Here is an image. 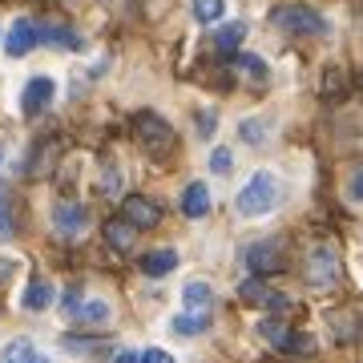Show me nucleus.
Returning <instances> with one entry per match:
<instances>
[{
    "instance_id": "obj_15",
    "label": "nucleus",
    "mask_w": 363,
    "mask_h": 363,
    "mask_svg": "<svg viewBox=\"0 0 363 363\" xmlns=\"http://www.w3.org/2000/svg\"><path fill=\"white\" fill-rule=\"evenodd\" d=\"M331 327H335L339 343H359V339H363V315H355V311L331 315Z\"/></svg>"
},
{
    "instance_id": "obj_22",
    "label": "nucleus",
    "mask_w": 363,
    "mask_h": 363,
    "mask_svg": "<svg viewBox=\"0 0 363 363\" xmlns=\"http://www.w3.org/2000/svg\"><path fill=\"white\" fill-rule=\"evenodd\" d=\"M259 335L267 339L271 347L286 351V343H291V327H286L283 319H262V323H259Z\"/></svg>"
},
{
    "instance_id": "obj_14",
    "label": "nucleus",
    "mask_w": 363,
    "mask_h": 363,
    "mask_svg": "<svg viewBox=\"0 0 363 363\" xmlns=\"http://www.w3.org/2000/svg\"><path fill=\"white\" fill-rule=\"evenodd\" d=\"M57 298V291H52V283L49 279H28V286H25V311H49V303Z\"/></svg>"
},
{
    "instance_id": "obj_17",
    "label": "nucleus",
    "mask_w": 363,
    "mask_h": 363,
    "mask_svg": "<svg viewBox=\"0 0 363 363\" xmlns=\"http://www.w3.org/2000/svg\"><path fill=\"white\" fill-rule=\"evenodd\" d=\"M40 40H45V45H52V49H65V52H81V45H85L73 28H61V25L40 28Z\"/></svg>"
},
{
    "instance_id": "obj_30",
    "label": "nucleus",
    "mask_w": 363,
    "mask_h": 363,
    "mask_svg": "<svg viewBox=\"0 0 363 363\" xmlns=\"http://www.w3.org/2000/svg\"><path fill=\"white\" fill-rule=\"evenodd\" d=\"M286 351H303V355H311V351H315V339H311V335H298V331H291V343H286Z\"/></svg>"
},
{
    "instance_id": "obj_8",
    "label": "nucleus",
    "mask_w": 363,
    "mask_h": 363,
    "mask_svg": "<svg viewBox=\"0 0 363 363\" xmlns=\"http://www.w3.org/2000/svg\"><path fill=\"white\" fill-rule=\"evenodd\" d=\"M37 45H40V25L37 21H25V16H21V21L9 28V37H4V52H9V57H28Z\"/></svg>"
},
{
    "instance_id": "obj_35",
    "label": "nucleus",
    "mask_w": 363,
    "mask_h": 363,
    "mask_svg": "<svg viewBox=\"0 0 363 363\" xmlns=\"http://www.w3.org/2000/svg\"><path fill=\"white\" fill-rule=\"evenodd\" d=\"M355 93H359V97H363V69H359V73H355Z\"/></svg>"
},
{
    "instance_id": "obj_2",
    "label": "nucleus",
    "mask_w": 363,
    "mask_h": 363,
    "mask_svg": "<svg viewBox=\"0 0 363 363\" xmlns=\"http://www.w3.org/2000/svg\"><path fill=\"white\" fill-rule=\"evenodd\" d=\"M279 198H283V186L274 182V174H267V169H259L255 178L238 190V198H234V210L242 214V218H267L274 206H279Z\"/></svg>"
},
{
    "instance_id": "obj_1",
    "label": "nucleus",
    "mask_w": 363,
    "mask_h": 363,
    "mask_svg": "<svg viewBox=\"0 0 363 363\" xmlns=\"http://www.w3.org/2000/svg\"><path fill=\"white\" fill-rule=\"evenodd\" d=\"M133 133H138V142H142L145 157H154V162H169V157L178 154V133L169 125L166 117L157 113H133Z\"/></svg>"
},
{
    "instance_id": "obj_32",
    "label": "nucleus",
    "mask_w": 363,
    "mask_h": 363,
    "mask_svg": "<svg viewBox=\"0 0 363 363\" xmlns=\"http://www.w3.org/2000/svg\"><path fill=\"white\" fill-rule=\"evenodd\" d=\"M218 130V113H198V133L210 138V133Z\"/></svg>"
},
{
    "instance_id": "obj_23",
    "label": "nucleus",
    "mask_w": 363,
    "mask_h": 363,
    "mask_svg": "<svg viewBox=\"0 0 363 363\" xmlns=\"http://www.w3.org/2000/svg\"><path fill=\"white\" fill-rule=\"evenodd\" d=\"M267 133H271V121H267V117H247V121L238 125V138H242L247 145H262Z\"/></svg>"
},
{
    "instance_id": "obj_16",
    "label": "nucleus",
    "mask_w": 363,
    "mask_h": 363,
    "mask_svg": "<svg viewBox=\"0 0 363 363\" xmlns=\"http://www.w3.org/2000/svg\"><path fill=\"white\" fill-rule=\"evenodd\" d=\"M178 267V250H150L142 259V274H150V279H166L169 271Z\"/></svg>"
},
{
    "instance_id": "obj_11",
    "label": "nucleus",
    "mask_w": 363,
    "mask_h": 363,
    "mask_svg": "<svg viewBox=\"0 0 363 363\" xmlns=\"http://www.w3.org/2000/svg\"><path fill=\"white\" fill-rule=\"evenodd\" d=\"M182 307L190 315H210L214 311V286L202 283V279H194V283L182 286Z\"/></svg>"
},
{
    "instance_id": "obj_9",
    "label": "nucleus",
    "mask_w": 363,
    "mask_h": 363,
    "mask_svg": "<svg viewBox=\"0 0 363 363\" xmlns=\"http://www.w3.org/2000/svg\"><path fill=\"white\" fill-rule=\"evenodd\" d=\"M52 93H57V85H52V77H33L25 85V93H21V113L25 117H37L49 109Z\"/></svg>"
},
{
    "instance_id": "obj_31",
    "label": "nucleus",
    "mask_w": 363,
    "mask_h": 363,
    "mask_svg": "<svg viewBox=\"0 0 363 363\" xmlns=\"http://www.w3.org/2000/svg\"><path fill=\"white\" fill-rule=\"evenodd\" d=\"M210 169L214 174H230V150H214L210 154Z\"/></svg>"
},
{
    "instance_id": "obj_13",
    "label": "nucleus",
    "mask_w": 363,
    "mask_h": 363,
    "mask_svg": "<svg viewBox=\"0 0 363 363\" xmlns=\"http://www.w3.org/2000/svg\"><path fill=\"white\" fill-rule=\"evenodd\" d=\"M182 214H186V218L210 214V186L206 182H190V186H186V194H182Z\"/></svg>"
},
{
    "instance_id": "obj_18",
    "label": "nucleus",
    "mask_w": 363,
    "mask_h": 363,
    "mask_svg": "<svg viewBox=\"0 0 363 363\" xmlns=\"http://www.w3.org/2000/svg\"><path fill=\"white\" fill-rule=\"evenodd\" d=\"M242 37H247V25H242V21H230V25H222L218 33H214V49L218 52H238Z\"/></svg>"
},
{
    "instance_id": "obj_12",
    "label": "nucleus",
    "mask_w": 363,
    "mask_h": 363,
    "mask_svg": "<svg viewBox=\"0 0 363 363\" xmlns=\"http://www.w3.org/2000/svg\"><path fill=\"white\" fill-rule=\"evenodd\" d=\"M105 242H109L117 255H130L133 242H138V226L125 222V218H109V222H105Z\"/></svg>"
},
{
    "instance_id": "obj_26",
    "label": "nucleus",
    "mask_w": 363,
    "mask_h": 363,
    "mask_svg": "<svg viewBox=\"0 0 363 363\" xmlns=\"http://www.w3.org/2000/svg\"><path fill=\"white\" fill-rule=\"evenodd\" d=\"M238 69H247V77L255 81V85H262V81H267V61H262V57H255V52H238Z\"/></svg>"
},
{
    "instance_id": "obj_29",
    "label": "nucleus",
    "mask_w": 363,
    "mask_h": 363,
    "mask_svg": "<svg viewBox=\"0 0 363 363\" xmlns=\"http://www.w3.org/2000/svg\"><path fill=\"white\" fill-rule=\"evenodd\" d=\"M347 194H351V202H359V206H363V166H355V169H351Z\"/></svg>"
},
{
    "instance_id": "obj_10",
    "label": "nucleus",
    "mask_w": 363,
    "mask_h": 363,
    "mask_svg": "<svg viewBox=\"0 0 363 363\" xmlns=\"http://www.w3.org/2000/svg\"><path fill=\"white\" fill-rule=\"evenodd\" d=\"M69 319H77V323H89V327H101V323H109V315H113V307L105 303V298H81L77 295V303L69 307Z\"/></svg>"
},
{
    "instance_id": "obj_3",
    "label": "nucleus",
    "mask_w": 363,
    "mask_h": 363,
    "mask_svg": "<svg viewBox=\"0 0 363 363\" xmlns=\"http://www.w3.org/2000/svg\"><path fill=\"white\" fill-rule=\"evenodd\" d=\"M271 25L279 33H286V37H323L327 33V21L315 9H307V4H283V9H274Z\"/></svg>"
},
{
    "instance_id": "obj_34",
    "label": "nucleus",
    "mask_w": 363,
    "mask_h": 363,
    "mask_svg": "<svg viewBox=\"0 0 363 363\" xmlns=\"http://www.w3.org/2000/svg\"><path fill=\"white\" fill-rule=\"evenodd\" d=\"M13 271H16V262H13V259H0V286L13 279Z\"/></svg>"
},
{
    "instance_id": "obj_19",
    "label": "nucleus",
    "mask_w": 363,
    "mask_h": 363,
    "mask_svg": "<svg viewBox=\"0 0 363 363\" xmlns=\"http://www.w3.org/2000/svg\"><path fill=\"white\" fill-rule=\"evenodd\" d=\"M0 359H4V363H37L40 351L33 347L28 339H9V343H4V351H0Z\"/></svg>"
},
{
    "instance_id": "obj_24",
    "label": "nucleus",
    "mask_w": 363,
    "mask_h": 363,
    "mask_svg": "<svg viewBox=\"0 0 363 363\" xmlns=\"http://www.w3.org/2000/svg\"><path fill=\"white\" fill-rule=\"evenodd\" d=\"M267 295H271V291H267V283H262V274H250V279H242V283H238V298H242V303L262 307V303H267Z\"/></svg>"
},
{
    "instance_id": "obj_21",
    "label": "nucleus",
    "mask_w": 363,
    "mask_h": 363,
    "mask_svg": "<svg viewBox=\"0 0 363 363\" xmlns=\"http://www.w3.org/2000/svg\"><path fill=\"white\" fill-rule=\"evenodd\" d=\"M121 190H125V178H121V169L109 162V166H101V178H97V194L101 198H121Z\"/></svg>"
},
{
    "instance_id": "obj_7",
    "label": "nucleus",
    "mask_w": 363,
    "mask_h": 363,
    "mask_svg": "<svg viewBox=\"0 0 363 363\" xmlns=\"http://www.w3.org/2000/svg\"><path fill=\"white\" fill-rule=\"evenodd\" d=\"M247 267L250 274H279L283 271V247L274 242V238H267V242H255V247H247Z\"/></svg>"
},
{
    "instance_id": "obj_25",
    "label": "nucleus",
    "mask_w": 363,
    "mask_h": 363,
    "mask_svg": "<svg viewBox=\"0 0 363 363\" xmlns=\"http://www.w3.org/2000/svg\"><path fill=\"white\" fill-rule=\"evenodd\" d=\"M226 13V0H194V21L198 25H218Z\"/></svg>"
},
{
    "instance_id": "obj_28",
    "label": "nucleus",
    "mask_w": 363,
    "mask_h": 363,
    "mask_svg": "<svg viewBox=\"0 0 363 363\" xmlns=\"http://www.w3.org/2000/svg\"><path fill=\"white\" fill-rule=\"evenodd\" d=\"M16 222H13V206H9V194L0 190V238H13Z\"/></svg>"
},
{
    "instance_id": "obj_6",
    "label": "nucleus",
    "mask_w": 363,
    "mask_h": 363,
    "mask_svg": "<svg viewBox=\"0 0 363 363\" xmlns=\"http://www.w3.org/2000/svg\"><path fill=\"white\" fill-rule=\"evenodd\" d=\"M121 218L133 222L138 230H154V226H162V206L145 194H130L121 202Z\"/></svg>"
},
{
    "instance_id": "obj_33",
    "label": "nucleus",
    "mask_w": 363,
    "mask_h": 363,
    "mask_svg": "<svg viewBox=\"0 0 363 363\" xmlns=\"http://www.w3.org/2000/svg\"><path fill=\"white\" fill-rule=\"evenodd\" d=\"M138 359H142V363H169V355H166L162 347H145L142 355H138Z\"/></svg>"
},
{
    "instance_id": "obj_5",
    "label": "nucleus",
    "mask_w": 363,
    "mask_h": 363,
    "mask_svg": "<svg viewBox=\"0 0 363 363\" xmlns=\"http://www.w3.org/2000/svg\"><path fill=\"white\" fill-rule=\"evenodd\" d=\"M52 226H57V234L65 242H77L81 234L89 230V210L81 206V202H57L52 206Z\"/></svg>"
},
{
    "instance_id": "obj_4",
    "label": "nucleus",
    "mask_w": 363,
    "mask_h": 363,
    "mask_svg": "<svg viewBox=\"0 0 363 363\" xmlns=\"http://www.w3.org/2000/svg\"><path fill=\"white\" fill-rule=\"evenodd\" d=\"M303 279L315 291H331V286L343 279V262H339L335 247H315L307 250V262H303Z\"/></svg>"
},
{
    "instance_id": "obj_20",
    "label": "nucleus",
    "mask_w": 363,
    "mask_h": 363,
    "mask_svg": "<svg viewBox=\"0 0 363 363\" xmlns=\"http://www.w3.org/2000/svg\"><path fill=\"white\" fill-rule=\"evenodd\" d=\"M206 323H210V315H174V323H169V331L174 335H182V339H194V335H202L206 331Z\"/></svg>"
},
{
    "instance_id": "obj_27",
    "label": "nucleus",
    "mask_w": 363,
    "mask_h": 363,
    "mask_svg": "<svg viewBox=\"0 0 363 363\" xmlns=\"http://www.w3.org/2000/svg\"><path fill=\"white\" fill-rule=\"evenodd\" d=\"M61 343H65V351H77V355H97V351H105L101 339H77V335H65Z\"/></svg>"
}]
</instances>
